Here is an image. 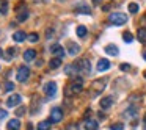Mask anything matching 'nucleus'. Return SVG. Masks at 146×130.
<instances>
[{
	"label": "nucleus",
	"mask_w": 146,
	"mask_h": 130,
	"mask_svg": "<svg viewBox=\"0 0 146 130\" xmlns=\"http://www.w3.org/2000/svg\"><path fill=\"white\" fill-rule=\"evenodd\" d=\"M108 22L113 24V25H124V24L127 22V16L124 13H111L110 16H108Z\"/></svg>",
	"instance_id": "1"
},
{
	"label": "nucleus",
	"mask_w": 146,
	"mask_h": 130,
	"mask_svg": "<svg viewBox=\"0 0 146 130\" xmlns=\"http://www.w3.org/2000/svg\"><path fill=\"white\" fill-rule=\"evenodd\" d=\"M105 85H107V79H101V80H94L91 85V89H93V96H98L99 92L102 91V89L105 88Z\"/></svg>",
	"instance_id": "2"
},
{
	"label": "nucleus",
	"mask_w": 146,
	"mask_h": 130,
	"mask_svg": "<svg viewBox=\"0 0 146 130\" xmlns=\"http://www.w3.org/2000/svg\"><path fill=\"white\" fill-rule=\"evenodd\" d=\"M30 77V69L24 64V66H21L19 69H17V74H16V79H17V82H21V83H24L27 79Z\"/></svg>",
	"instance_id": "3"
},
{
	"label": "nucleus",
	"mask_w": 146,
	"mask_h": 130,
	"mask_svg": "<svg viewBox=\"0 0 146 130\" xmlns=\"http://www.w3.org/2000/svg\"><path fill=\"white\" fill-rule=\"evenodd\" d=\"M61 119H63V110L58 108V107H55L54 110L50 111V117H49V121H50L52 124H57V122H60Z\"/></svg>",
	"instance_id": "4"
},
{
	"label": "nucleus",
	"mask_w": 146,
	"mask_h": 130,
	"mask_svg": "<svg viewBox=\"0 0 146 130\" xmlns=\"http://www.w3.org/2000/svg\"><path fill=\"white\" fill-rule=\"evenodd\" d=\"M77 69H79V72H83V74H90V71H91V64H90V61L88 60H80V61H77Z\"/></svg>",
	"instance_id": "5"
},
{
	"label": "nucleus",
	"mask_w": 146,
	"mask_h": 130,
	"mask_svg": "<svg viewBox=\"0 0 146 130\" xmlns=\"http://www.w3.org/2000/svg\"><path fill=\"white\" fill-rule=\"evenodd\" d=\"M69 89H71V92H72V94H79V92H82V89H83L82 88V79H80V77H77L76 82L69 85Z\"/></svg>",
	"instance_id": "6"
},
{
	"label": "nucleus",
	"mask_w": 146,
	"mask_h": 130,
	"mask_svg": "<svg viewBox=\"0 0 146 130\" xmlns=\"http://www.w3.org/2000/svg\"><path fill=\"white\" fill-rule=\"evenodd\" d=\"M21 102H22V97H21L19 94H13V96H10V97H8L7 105H8V107H17Z\"/></svg>",
	"instance_id": "7"
},
{
	"label": "nucleus",
	"mask_w": 146,
	"mask_h": 130,
	"mask_svg": "<svg viewBox=\"0 0 146 130\" xmlns=\"http://www.w3.org/2000/svg\"><path fill=\"white\" fill-rule=\"evenodd\" d=\"M44 92L50 97V96H55V92H57V83L55 82H49L47 85L44 86Z\"/></svg>",
	"instance_id": "8"
},
{
	"label": "nucleus",
	"mask_w": 146,
	"mask_h": 130,
	"mask_svg": "<svg viewBox=\"0 0 146 130\" xmlns=\"http://www.w3.org/2000/svg\"><path fill=\"white\" fill-rule=\"evenodd\" d=\"M50 53H54V55H57L58 58H63L64 57V50H63V46H60V44H54L50 47Z\"/></svg>",
	"instance_id": "9"
},
{
	"label": "nucleus",
	"mask_w": 146,
	"mask_h": 130,
	"mask_svg": "<svg viewBox=\"0 0 146 130\" xmlns=\"http://www.w3.org/2000/svg\"><path fill=\"white\" fill-rule=\"evenodd\" d=\"M98 71L99 72H104V71H107L108 67H110V61L107 60V58H101V60L98 61Z\"/></svg>",
	"instance_id": "10"
},
{
	"label": "nucleus",
	"mask_w": 146,
	"mask_h": 130,
	"mask_svg": "<svg viewBox=\"0 0 146 130\" xmlns=\"http://www.w3.org/2000/svg\"><path fill=\"white\" fill-rule=\"evenodd\" d=\"M74 10H76L77 13H82V14H91V8L86 3H77Z\"/></svg>",
	"instance_id": "11"
},
{
	"label": "nucleus",
	"mask_w": 146,
	"mask_h": 130,
	"mask_svg": "<svg viewBox=\"0 0 146 130\" xmlns=\"http://www.w3.org/2000/svg\"><path fill=\"white\" fill-rule=\"evenodd\" d=\"M68 49H69V50H68V53L72 55V57H76V55L80 52V46L76 44V42H69V44H68Z\"/></svg>",
	"instance_id": "12"
},
{
	"label": "nucleus",
	"mask_w": 146,
	"mask_h": 130,
	"mask_svg": "<svg viewBox=\"0 0 146 130\" xmlns=\"http://www.w3.org/2000/svg\"><path fill=\"white\" fill-rule=\"evenodd\" d=\"M36 57V50L35 49H27L25 52H24V60L25 61H33Z\"/></svg>",
	"instance_id": "13"
},
{
	"label": "nucleus",
	"mask_w": 146,
	"mask_h": 130,
	"mask_svg": "<svg viewBox=\"0 0 146 130\" xmlns=\"http://www.w3.org/2000/svg\"><path fill=\"white\" fill-rule=\"evenodd\" d=\"M111 104H113V99H111V97H104V99H101V102H99V105H101L102 110H107V108H110Z\"/></svg>",
	"instance_id": "14"
},
{
	"label": "nucleus",
	"mask_w": 146,
	"mask_h": 130,
	"mask_svg": "<svg viewBox=\"0 0 146 130\" xmlns=\"http://www.w3.org/2000/svg\"><path fill=\"white\" fill-rule=\"evenodd\" d=\"M7 129H8V130H19V129H21V122H19V119H11V121H8Z\"/></svg>",
	"instance_id": "15"
},
{
	"label": "nucleus",
	"mask_w": 146,
	"mask_h": 130,
	"mask_svg": "<svg viewBox=\"0 0 146 130\" xmlns=\"http://www.w3.org/2000/svg\"><path fill=\"white\" fill-rule=\"evenodd\" d=\"M61 63H63V60L58 58V57H55V58H52V60L49 61V67H50V69H57V67L61 66Z\"/></svg>",
	"instance_id": "16"
},
{
	"label": "nucleus",
	"mask_w": 146,
	"mask_h": 130,
	"mask_svg": "<svg viewBox=\"0 0 146 130\" xmlns=\"http://www.w3.org/2000/svg\"><path fill=\"white\" fill-rule=\"evenodd\" d=\"M105 52H107L108 55H111V57H116V55L119 53L118 47H116V46H113V44H108L107 47H105Z\"/></svg>",
	"instance_id": "17"
},
{
	"label": "nucleus",
	"mask_w": 146,
	"mask_h": 130,
	"mask_svg": "<svg viewBox=\"0 0 146 130\" xmlns=\"http://www.w3.org/2000/svg\"><path fill=\"white\" fill-rule=\"evenodd\" d=\"M25 38H27V36H25V33H24V32H21V30H17V32L13 35V39H14L16 42H22V41H25Z\"/></svg>",
	"instance_id": "18"
},
{
	"label": "nucleus",
	"mask_w": 146,
	"mask_h": 130,
	"mask_svg": "<svg viewBox=\"0 0 146 130\" xmlns=\"http://www.w3.org/2000/svg\"><path fill=\"white\" fill-rule=\"evenodd\" d=\"M79 72V69H77L76 64H71V66H66L64 67V74H68V75H74V74Z\"/></svg>",
	"instance_id": "19"
},
{
	"label": "nucleus",
	"mask_w": 146,
	"mask_h": 130,
	"mask_svg": "<svg viewBox=\"0 0 146 130\" xmlns=\"http://www.w3.org/2000/svg\"><path fill=\"white\" fill-rule=\"evenodd\" d=\"M0 13L3 14V16L8 14V2L7 0H0Z\"/></svg>",
	"instance_id": "20"
},
{
	"label": "nucleus",
	"mask_w": 146,
	"mask_h": 130,
	"mask_svg": "<svg viewBox=\"0 0 146 130\" xmlns=\"http://www.w3.org/2000/svg\"><path fill=\"white\" fill-rule=\"evenodd\" d=\"M137 36H138V41L145 44V42H146V28H138Z\"/></svg>",
	"instance_id": "21"
},
{
	"label": "nucleus",
	"mask_w": 146,
	"mask_h": 130,
	"mask_svg": "<svg viewBox=\"0 0 146 130\" xmlns=\"http://www.w3.org/2000/svg\"><path fill=\"white\" fill-rule=\"evenodd\" d=\"M98 127H99V124L96 121H86V124H85L86 130H98Z\"/></svg>",
	"instance_id": "22"
},
{
	"label": "nucleus",
	"mask_w": 146,
	"mask_h": 130,
	"mask_svg": "<svg viewBox=\"0 0 146 130\" xmlns=\"http://www.w3.org/2000/svg\"><path fill=\"white\" fill-rule=\"evenodd\" d=\"M27 19H29V11L27 10L19 11V14H17V20H19V22H24V20H27Z\"/></svg>",
	"instance_id": "23"
},
{
	"label": "nucleus",
	"mask_w": 146,
	"mask_h": 130,
	"mask_svg": "<svg viewBox=\"0 0 146 130\" xmlns=\"http://www.w3.org/2000/svg\"><path fill=\"white\" fill-rule=\"evenodd\" d=\"M50 121H42L38 124V130H50Z\"/></svg>",
	"instance_id": "24"
},
{
	"label": "nucleus",
	"mask_w": 146,
	"mask_h": 130,
	"mask_svg": "<svg viewBox=\"0 0 146 130\" xmlns=\"http://www.w3.org/2000/svg\"><path fill=\"white\" fill-rule=\"evenodd\" d=\"M77 36H79V38H85L86 36V27H83V25L77 27Z\"/></svg>",
	"instance_id": "25"
},
{
	"label": "nucleus",
	"mask_w": 146,
	"mask_h": 130,
	"mask_svg": "<svg viewBox=\"0 0 146 130\" xmlns=\"http://www.w3.org/2000/svg\"><path fill=\"white\" fill-rule=\"evenodd\" d=\"M123 39H124V42H132V41H133V36H132V33H129V32L123 33Z\"/></svg>",
	"instance_id": "26"
},
{
	"label": "nucleus",
	"mask_w": 146,
	"mask_h": 130,
	"mask_svg": "<svg viewBox=\"0 0 146 130\" xmlns=\"http://www.w3.org/2000/svg\"><path fill=\"white\" fill-rule=\"evenodd\" d=\"M124 129V124L121 122H116V124H111L110 125V130H123Z\"/></svg>",
	"instance_id": "27"
},
{
	"label": "nucleus",
	"mask_w": 146,
	"mask_h": 130,
	"mask_svg": "<svg viewBox=\"0 0 146 130\" xmlns=\"http://www.w3.org/2000/svg\"><path fill=\"white\" fill-rule=\"evenodd\" d=\"M129 11L132 14L138 13V5H137V3H129Z\"/></svg>",
	"instance_id": "28"
},
{
	"label": "nucleus",
	"mask_w": 146,
	"mask_h": 130,
	"mask_svg": "<svg viewBox=\"0 0 146 130\" xmlns=\"http://www.w3.org/2000/svg\"><path fill=\"white\" fill-rule=\"evenodd\" d=\"M38 38H39V36L36 35V33H30V35L27 36V39H29L30 42H36V41H38Z\"/></svg>",
	"instance_id": "29"
},
{
	"label": "nucleus",
	"mask_w": 146,
	"mask_h": 130,
	"mask_svg": "<svg viewBox=\"0 0 146 130\" xmlns=\"http://www.w3.org/2000/svg\"><path fill=\"white\" fill-rule=\"evenodd\" d=\"M25 111H27V108H25V107H19L16 111H14V113H16V116H22V114L25 113Z\"/></svg>",
	"instance_id": "30"
},
{
	"label": "nucleus",
	"mask_w": 146,
	"mask_h": 130,
	"mask_svg": "<svg viewBox=\"0 0 146 130\" xmlns=\"http://www.w3.org/2000/svg\"><path fill=\"white\" fill-rule=\"evenodd\" d=\"M66 130H79V124H76V122H71V124H68Z\"/></svg>",
	"instance_id": "31"
},
{
	"label": "nucleus",
	"mask_w": 146,
	"mask_h": 130,
	"mask_svg": "<svg viewBox=\"0 0 146 130\" xmlns=\"http://www.w3.org/2000/svg\"><path fill=\"white\" fill-rule=\"evenodd\" d=\"M16 53H17V49H16V47L8 49V55H10V57H16Z\"/></svg>",
	"instance_id": "32"
},
{
	"label": "nucleus",
	"mask_w": 146,
	"mask_h": 130,
	"mask_svg": "<svg viewBox=\"0 0 146 130\" xmlns=\"http://www.w3.org/2000/svg\"><path fill=\"white\" fill-rule=\"evenodd\" d=\"M5 89H7V91H13V89H14V83L8 82L7 85H5Z\"/></svg>",
	"instance_id": "33"
},
{
	"label": "nucleus",
	"mask_w": 146,
	"mask_h": 130,
	"mask_svg": "<svg viewBox=\"0 0 146 130\" xmlns=\"http://www.w3.org/2000/svg\"><path fill=\"white\" fill-rule=\"evenodd\" d=\"M126 116H135V108H133V107H130L129 110H127Z\"/></svg>",
	"instance_id": "34"
},
{
	"label": "nucleus",
	"mask_w": 146,
	"mask_h": 130,
	"mask_svg": "<svg viewBox=\"0 0 146 130\" xmlns=\"http://www.w3.org/2000/svg\"><path fill=\"white\" fill-rule=\"evenodd\" d=\"M119 69H121V71H129V69H130V66L124 63V64H121V66H119Z\"/></svg>",
	"instance_id": "35"
},
{
	"label": "nucleus",
	"mask_w": 146,
	"mask_h": 130,
	"mask_svg": "<svg viewBox=\"0 0 146 130\" xmlns=\"http://www.w3.org/2000/svg\"><path fill=\"white\" fill-rule=\"evenodd\" d=\"M7 111H5V110H2V108H0V119H5V117H7Z\"/></svg>",
	"instance_id": "36"
},
{
	"label": "nucleus",
	"mask_w": 146,
	"mask_h": 130,
	"mask_svg": "<svg viewBox=\"0 0 146 130\" xmlns=\"http://www.w3.org/2000/svg\"><path fill=\"white\" fill-rule=\"evenodd\" d=\"M25 130H33V124H32V122H29V124L25 125Z\"/></svg>",
	"instance_id": "37"
},
{
	"label": "nucleus",
	"mask_w": 146,
	"mask_h": 130,
	"mask_svg": "<svg viewBox=\"0 0 146 130\" xmlns=\"http://www.w3.org/2000/svg\"><path fill=\"white\" fill-rule=\"evenodd\" d=\"M52 35H54V30H47V38H52Z\"/></svg>",
	"instance_id": "38"
},
{
	"label": "nucleus",
	"mask_w": 146,
	"mask_h": 130,
	"mask_svg": "<svg viewBox=\"0 0 146 130\" xmlns=\"http://www.w3.org/2000/svg\"><path fill=\"white\" fill-rule=\"evenodd\" d=\"M102 10H104V11H108V10H110V5H104V7H102Z\"/></svg>",
	"instance_id": "39"
},
{
	"label": "nucleus",
	"mask_w": 146,
	"mask_h": 130,
	"mask_svg": "<svg viewBox=\"0 0 146 130\" xmlns=\"http://www.w3.org/2000/svg\"><path fill=\"white\" fill-rule=\"evenodd\" d=\"M36 3H46V2H47V0H35Z\"/></svg>",
	"instance_id": "40"
},
{
	"label": "nucleus",
	"mask_w": 146,
	"mask_h": 130,
	"mask_svg": "<svg viewBox=\"0 0 146 130\" xmlns=\"http://www.w3.org/2000/svg\"><path fill=\"white\" fill-rule=\"evenodd\" d=\"M93 2H94V3H99V2H101V0H93Z\"/></svg>",
	"instance_id": "41"
},
{
	"label": "nucleus",
	"mask_w": 146,
	"mask_h": 130,
	"mask_svg": "<svg viewBox=\"0 0 146 130\" xmlns=\"http://www.w3.org/2000/svg\"><path fill=\"white\" fill-rule=\"evenodd\" d=\"M143 58H145V60H146V52H145V53H143Z\"/></svg>",
	"instance_id": "42"
},
{
	"label": "nucleus",
	"mask_w": 146,
	"mask_h": 130,
	"mask_svg": "<svg viewBox=\"0 0 146 130\" xmlns=\"http://www.w3.org/2000/svg\"><path fill=\"white\" fill-rule=\"evenodd\" d=\"M2 55H3V52H2V49H0V57H2Z\"/></svg>",
	"instance_id": "43"
},
{
	"label": "nucleus",
	"mask_w": 146,
	"mask_h": 130,
	"mask_svg": "<svg viewBox=\"0 0 146 130\" xmlns=\"http://www.w3.org/2000/svg\"><path fill=\"white\" fill-rule=\"evenodd\" d=\"M145 79H146V71H145Z\"/></svg>",
	"instance_id": "44"
},
{
	"label": "nucleus",
	"mask_w": 146,
	"mask_h": 130,
	"mask_svg": "<svg viewBox=\"0 0 146 130\" xmlns=\"http://www.w3.org/2000/svg\"><path fill=\"white\" fill-rule=\"evenodd\" d=\"M145 124H146V116H145Z\"/></svg>",
	"instance_id": "45"
},
{
	"label": "nucleus",
	"mask_w": 146,
	"mask_h": 130,
	"mask_svg": "<svg viewBox=\"0 0 146 130\" xmlns=\"http://www.w3.org/2000/svg\"><path fill=\"white\" fill-rule=\"evenodd\" d=\"M145 19H146V16H145Z\"/></svg>",
	"instance_id": "46"
}]
</instances>
